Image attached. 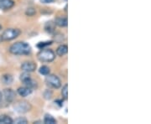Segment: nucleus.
<instances>
[{"label": "nucleus", "instance_id": "1", "mask_svg": "<svg viewBox=\"0 0 151 124\" xmlns=\"http://www.w3.org/2000/svg\"><path fill=\"white\" fill-rule=\"evenodd\" d=\"M31 46L26 42H16L11 45L9 51L15 55H27L31 53Z\"/></svg>", "mask_w": 151, "mask_h": 124}, {"label": "nucleus", "instance_id": "2", "mask_svg": "<svg viewBox=\"0 0 151 124\" xmlns=\"http://www.w3.org/2000/svg\"><path fill=\"white\" fill-rule=\"evenodd\" d=\"M37 58L40 62L50 63L55 59V54L52 49H41L37 54Z\"/></svg>", "mask_w": 151, "mask_h": 124}, {"label": "nucleus", "instance_id": "3", "mask_svg": "<svg viewBox=\"0 0 151 124\" xmlns=\"http://www.w3.org/2000/svg\"><path fill=\"white\" fill-rule=\"evenodd\" d=\"M21 34V30L19 29H7L6 30L4 31L3 34L1 35L2 40H5V41H10L17 37H19Z\"/></svg>", "mask_w": 151, "mask_h": 124}, {"label": "nucleus", "instance_id": "4", "mask_svg": "<svg viewBox=\"0 0 151 124\" xmlns=\"http://www.w3.org/2000/svg\"><path fill=\"white\" fill-rule=\"evenodd\" d=\"M45 83L49 87L53 88V89H59L61 86V81L60 80L58 76L53 74H49L46 76Z\"/></svg>", "mask_w": 151, "mask_h": 124}, {"label": "nucleus", "instance_id": "5", "mask_svg": "<svg viewBox=\"0 0 151 124\" xmlns=\"http://www.w3.org/2000/svg\"><path fill=\"white\" fill-rule=\"evenodd\" d=\"M32 108L31 104L27 102V101H22L19 102L16 105L14 106V110L19 113H27L28 112H29Z\"/></svg>", "mask_w": 151, "mask_h": 124}, {"label": "nucleus", "instance_id": "6", "mask_svg": "<svg viewBox=\"0 0 151 124\" xmlns=\"http://www.w3.org/2000/svg\"><path fill=\"white\" fill-rule=\"evenodd\" d=\"M36 68H37V65L33 61H25L21 65L22 70L25 72H29V73L35 71L36 70Z\"/></svg>", "mask_w": 151, "mask_h": 124}, {"label": "nucleus", "instance_id": "7", "mask_svg": "<svg viewBox=\"0 0 151 124\" xmlns=\"http://www.w3.org/2000/svg\"><path fill=\"white\" fill-rule=\"evenodd\" d=\"M3 97H4L5 101L7 102H13L14 100L15 99V92H14L12 89L9 88V89H4L3 92Z\"/></svg>", "mask_w": 151, "mask_h": 124}, {"label": "nucleus", "instance_id": "8", "mask_svg": "<svg viewBox=\"0 0 151 124\" xmlns=\"http://www.w3.org/2000/svg\"><path fill=\"white\" fill-rule=\"evenodd\" d=\"M15 4L14 0H0V9L9 10Z\"/></svg>", "mask_w": 151, "mask_h": 124}, {"label": "nucleus", "instance_id": "9", "mask_svg": "<svg viewBox=\"0 0 151 124\" xmlns=\"http://www.w3.org/2000/svg\"><path fill=\"white\" fill-rule=\"evenodd\" d=\"M33 90L31 88L28 87V86H22V87H19L18 90H17V92L18 94L22 97H26L28 96H29L31 93H32Z\"/></svg>", "mask_w": 151, "mask_h": 124}, {"label": "nucleus", "instance_id": "10", "mask_svg": "<svg viewBox=\"0 0 151 124\" xmlns=\"http://www.w3.org/2000/svg\"><path fill=\"white\" fill-rule=\"evenodd\" d=\"M55 24L60 28L66 27L67 24H68L67 18L66 17H57L55 19Z\"/></svg>", "mask_w": 151, "mask_h": 124}, {"label": "nucleus", "instance_id": "11", "mask_svg": "<svg viewBox=\"0 0 151 124\" xmlns=\"http://www.w3.org/2000/svg\"><path fill=\"white\" fill-rule=\"evenodd\" d=\"M67 52H68V47H67L66 44H61L56 49V54L58 56H60V57L65 55L67 54Z\"/></svg>", "mask_w": 151, "mask_h": 124}, {"label": "nucleus", "instance_id": "12", "mask_svg": "<svg viewBox=\"0 0 151 124\" xmlns=\"http://www.w3.org/2000/svg\"><path fill=\"white\" fill-rule=\"evenodd\" d=\"M43 123L45 124H55L57 122L55 118H54L53 116L50 115V114H45V118H44Z\"/></svg>", "mask_w": 151, "mask_h": 124}, {"label": "nucleus", "instance_id": "13", "mask_svg": "<svg viewBox=\"0 0 151 124\" xmlns=\"http://www.w3.org/2000/svg\"><path fill=\"white\" fill-rule=\"evenodd\" d=\"M13 119L11 118L8 115H2L0 116V123L2 124H12L13 123Z\"/></svg>", "mask_w": 151, "mask_h": 124}, {"label": "nucleus", "instance_id": "14", "mask_svg": "<svg viewBox=\"0 0 151 124\" xmlns=\"http://www.w3.org/2000/svg\"><path fill=\"white\" fill-rule=\"evenodd\" d=\"M55 24L53 22H47V24H45V31L48 33H53L55 32Z\"/></svg>", "mask_w": 151, "mask_h": 124}, {"label": "nucleus", "instance_id": "15", "mask_svg": "<svg viewBox=\"0 0 151 124\" xmlns=\"http://www.w3.org/2000/svg\"><path fill=\"white\" fill-rule=\"evenodd\" d=\"M24 86L31 88L32 90L37 87V83H36V81H34L32 78H30V79H29V80L25 81V82H24Z\"/></svg>", "mask_w": 151, "mask_h": 124}, {"label": "nucleus", "instance_id": "16", "mask_svg": "<svg viewBox=\"0 0 151 124\" xmlns=\"http://www.w3.org/2000/svg\"><path fill=\"white\" fill-rule=\"evenodd\" d=\"M39 72H40V75H43V76H47V75H49V74H50V68H49L48 66H46V65H42V66L40 68Z\"/></svg>", "mask_w": 151, "mask_h": 124}, {"label": "nucleus", "instance_id": "17", "mask_svg": "<svg viewBox=\"0 0 151 124\" xmlns=\"http://www.w3.org/2000/svg\"><path fill=\"white\" fill-rule=\"evenodd\" d=\"M13 77L10 75H4V76H3L2 77V81L5 84V85H10L12 84V82H13Z\"/></svg>", "mask_w": 151, "mask_h": 124}, {"label": "nucleus", "instance_id": "18", "mask_svg": "<svg viewBox=\"0 0 151 124\" xmlns=\"http://www.w3.org/2000/svg\"><path fill=\"white\" fill-rule=\"evenodd\" d=\"M43 97L45 100H50L52 97H53V92L50 89L45 90L43 93Z\"/></svg>", "mask_w": 151, "mask_h": 124}, {"label": "nucleus", "instance_id": "19", "mask_svg": "<svg viewBox=\"0 0 151 124\" xmlns=\"http://www.w3.org/2000/svg\"><path fill=\"white\" fill-rule=\"evenodd\" d=\"M13 123L15 124H27L28 120L25 118H23V117H19L16 118L14 121H13Z\"/></svg>", "mask_w": 151, "mask_h": 124}, {"label": "nucleus", "instance_id": "20", "mask_svg": "<svg viewBox=\"0 0 151 124\" xmlns=\"http://www.w3.org/2000/svg\"><path fill=\"white\" fill-rule=\"evenodd\" d=\"M31 78V76L29 75V72H25V71H24V73H22L21 75H20V81L24 83V82H25L26 81H28L29 79H30Z\"/></svg>", "mask_w": 151, "mask_h": 124}, {"label": "nucleus", "instance_id": "21", "mask_svg": "<svg viewBox=\"0 0 151 124\" xmlns=\"http://www.w3.org/2000/svg\"><path fill=\"white\" fill-rule=\"evenodd\" d=\"M61 95H62V97L66 100L68 98V85L65 84V86L62 87V90H61Z\"/></svg>", "mask_w": 151, "mask_h": 124}, {"label": "nucleus", "instance_id": "22", "mask_svg": "<svg viewBox=\"0 0 151 124\" xmlns=\"http://www.w3.org/2000/svg\"><path fill=\"white\" fill-rule=\"evenodd\" d=\"M52 43H53V41H45V42H40V43H39L37 44V47L41 49H44L45 47L48 46V45H50V44H51Z\"/></svg>", "mask_w": 151, "mask_h": 124}, {"label": "nucleus", "instance_id": "23", "mask_svg": "<svg viewBox=\"0 0 151 124\" xmlns=\"http://www.w3.org/2000/svg\"><path fill=\"white\" fill-rule=\"evenodd\" d=\"M36 14V10H35V9H34V8H29L27 9V10L25 12V14L27 15V16H34L35 14Z\"/></svg>", "mask_w": 151, "mask_h": 124}, {"label": "nucleus", "instance_id": "24", "mask_svg": "<svg viewBox=\"0 0 151 124\" xmlns=\"http://www.w3.org/2000/svg\"><path fill=\"white\" fill-rule=\"evenodd\" d=\"M2 97H3V95H2V92H0V102H1V101H2Z\"/></svg>", "mask_w": 151, "mask_h": 124}, {"label": "nucleus", "instance_id": "25", "mask_svg": "<svg viewBox=\"0 0 151 124\" xmlns=\"http://www.w3.org/2000/svg\"><path fill=\"white\" fill-rule=\"evenodd\" d=\"M2 29V26H1V24H0V30Z\"/></svg>", "mask_w": 151, "mask_h": 124}, {"label": "nucleus", "instance_id": "26", "mask_svg": "<svg viewBox=\"0 0 151 124\" xmlns=\"http://www.w3.org/2000/svg\"><path fill=\"white\" fill-rule=\"evenodd\" d=\"M65 1H67V0H65Z\"/></svg>", "mask_w": 151, "mask_h": 124}, {"label": "nucleus", "instance_id": "27", "mask_svg": "<svg viewBox=\"0 0 151 124\" xmlns=\"http://www.w3.org/2000/svg\"><path fill=\"white\" fill-rule=\"evenodd\" d=\"M54 1H55V0H54Z\"/></svg>", "mask_w": 151, "mask_h": 124}]
</instances>
